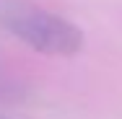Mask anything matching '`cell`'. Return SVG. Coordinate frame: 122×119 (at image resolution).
<instances>
[{"label":"cell","instance_id":"obj_1","mask_svg":"<svg viewBox=\"0 0 122 119\" xmlns=\"http://www.w3.org/2000/svg\"><path fill=\"white\" fill-rule=\"evenodd\" d=\"M0 26L44 54L70 57L83 47V31L75 24L26 0H0Z\"/></svg>","mask_w":122,"mask_h":119}]
</instances>
